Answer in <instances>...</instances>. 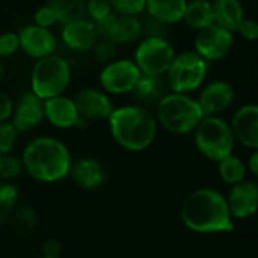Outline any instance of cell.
I'll return each mask as SVG.
<instances>
[{"mask_svg":"<svg viewBox=\"0 0 258 258\" xmlns=\"http://www.w3.org/2000/svg\"><path fill=\"white\" fill-rule=\"evenodd\" d=\"M17 35L20 41V50H23L29 57L38 60L56 53L57 38L50 29H44L36 24H27L21 27Z\"/></svg>","mask_w":258,"mask_h":258,"instance_id":"cell-12","label":"cell"},{"mask_svg":"<svg viewBox=\"0 0 258 258\" xmlns=\"http://www.w3.org/2000/svg\"><path fill=\"white\" fill-rule=\"evenodd\" d=\"M44 101V119L57 128H73L83 121L77 113L74 100L67 95L51 97Z\"/></svg>","mask_w":258,"mask_h":258,"instance_id":"cell-19","label":"cell"},{"mask_svg":"<svg viewBox=\"0 0 258 258\" xmlns=\"http://www.w3.org/2000/svg\"><path fill=\"white\" fill-rule=\"evenodd\" d=\"M142 73L132 59H115L104 65L100 73V85L106 94H130Z\"/></svg>","mask_w":258,"mask_h":258,"instance_id":"cell-9","label":"cell"},{"mask_svg":"<svg viewBox=\"0 0 258 258\" xmlns=\"http://www.w3.org/2000/svg\"><path fill=\"white\" fill-rule=\"evenodd\" d=\"M113 14L124 17H139L145 12L147 0H109Z\"/></svg>","mask_w":258,"mask_h":258,"instance_id":"cell-29","label":"cell"},{"mask_svg":"<svg viewBox=\"0 0 258 258\" xmlns=\"http://www.w3.org/2000/svg\"><path fill=\"white\" fill-rule=\"evenodd\" d=\"M23 171L24 169H23L21 159L11 156V154L0 156V180L8 181V180L17 178Z\"/></svg>","mask_w":258,"mask_h":258,"instance_id":"cell-30","label":"cell"},{"mask_svg":"<svg viewBox=\"0 0 258 258\" xmlns=\"http://www.w3.org/2000/svg\"><path fill=\"white\" fill-rule=\"evenodd\" d=\"M33 24L44 27V29H50L53 27L56 23H59V15H57V9L53 3H47L44 6H41L35 15H33Z\"/></svg>","mask_w":258,"mask_h":258,"instance_id":"cell-33","label":"cell"},{"mask_svg":"<svg viewBox=\"0 0 258 258\" xmlns=\"http://www.w3.org/2000/svg\"><path fill=\"white\" fill-rule=\"evenodd\" d=\"M180 219L186 228L198 234H227L236 228L227 198L210 187L197 189L183 200Z\"/></svg>","mask_w":258,"mask_h":258,"instance_id":"cell-1","label":"cell"},{"mask_svg":"<svg viewBox=\"0 0 258 258\" xmlns=\"http://www.w3.org/2000/svg\"><path fill=\"white\" fill-rule=\"evenodd\" d=\"M154 116L157 124L175 135L194 133L204 118L197 98L180 92H168L157 103Z\"/></svg>","mask_w":258,"mask_h":258,"instance_id":"cell-4","label":"cell"},{"mask_svg":"<svg viewBox=\"0 0 258 258\" xmlns=\"http://www.w3.org/2000/svg\"><path fill=\"white\" fill-rule=\"evenodd\" d=\"M23 169L36 181L56 183L70 175L73 157L68 147L51 136L32 139L21 154Z\"/></svg>","mask_w":258,"mask_h":258,"instance_id":"cell-2","label":"cell"},{"mask_svg":"<svg viewBox=\"0 0 258 258\" xmlns=\"http://www.w3.org/2000/svg\"><path fill=\"white\" fill-rule=\"evenodd\" d=\"M183 21L194 29V30H201L210 24H213V8L210 0H192L187 2L186 12L183 17Z\"/></svg>","mask_w":258,"mask_h":258,"instance_id":"cell-24","label":"cell"},{"mask_svg":"<svg viewBox=\"0 0 258 258\" xmlns=\"http://www.w3.org/2000/svg\"><path fill=\"white\" fill-rule=\"evenodd\" d=\"M86 15L89 17L92 23H98L104 18H107L110 14H113L110 2L109 0H88L85 2Z\"/></svg>","mask_w":258,"mask_h":258,"instance_id":"cell-31","label":"cell"},{"mask_svg":"<svg viewBox=\"0 0 258 258\" xmlns=\"http://www.w3.org/2000/svg\"><path fill=\"white\" fill-rule=\"evenodd\" d=\"M207 73L209 62L195 51H183L174 56L165 74V83L171 92L189 94L203 86Z\"/></svg>","mask_w":258,"mask_h":258,"instance_id":"cell-7","label":"cell"},{"mask_svg":"<svg viewBox=\"0 0 258 258\" xmlns=\"http://www.w3.org/2000/svg\"><path fill=\"white\" fill-rule=\"evenodd\" d=\"M73 100L82 121H107L115 109L110 97L95 88L79 91Z\"/></svg>","mask_w":258,"mask_h":258,"instance_id":"cell-13","label":"cell"},{"mask_svg":"<svg viewBox=\"0 0 258 258\" xmlns=\"http://www.w3.org/2000/svg\"><path fill=\"white\" fill-rule=\"evenodd\" d=\"M39 258H54V257H45V255H42V257H39Z\"/></svg>","mask_w":258,"mask_h":258,"instance_id":"cell-41","label":"cell"},{"mask_svg":"<svg viewBox=\"0 0 258 258\" xmlns=\"http://www.w3.org/2000/svg\"><path fill=\"white\" fill-rule=\"evenodd\" d=\"M6 77V67L3 62H0V82Z\"/></svg>","mask_w":258,"mask_h":258,"instance_id":"cell-40","label":"cell"},{"mask_svg":"<svg viewBox=\"0 0 258 258\" xmlns=\"http://www.w3.org/2000/svg\"><path fill=\"white\" fill-rule=\"evenodd\" d=\"M60 251H62V248H60V243H59L57 239H48L44 243V255L45 257L59 258Z\"/></svg>","mask_w":258,"mask_h":258,"instance_id":"cell-38","label":"cell"},{"mask_svg":"<svg viewBox=\"0 0 258 258\" xmlns=\"http://www.w3.org/2000/svg\"><path fill=\"white\" fill-rule=\"evenodd\" d=\"M194 136L198 151L216 163L233 154L236 141L230 124L221 116H204L194 130Z\"/></svg>","mask_w":258,"mask_h":258,"instance_id":"cell-6","label":"cell"},{"mask_svg":"<svg viewBox=\"0 0 258 258\" xmlns=\"http://www.w3.org/2000/svg\"><path fill=\"white\" fill-rule=\"evenodd\" d=\"M11 124L18 133L30 132L44 121V101L33 92H24L14 103Z\"/></svg>","mask_w":258,"mask_h":258,"instance_id":"cell-15","label":"cell"},{"mask_svg":"<svg viewBox=\"0 0 258 258\" xmlns=\"http://www.w3.org/2000/svg\"><path fill=\"white\" fill-rule=\"evenodd\" d=\"M18 135L20 133L15 130V127L11 124V121L0 122V156L11 154L12 148L17 144Z\"/></svg>","mask_w":258,"mask_h":258,"instance_id":"cell-32","label":"cell"},{"mask_svg":"<svg viewBox=\"0 0 258 258\" xmlns=\"http://www.w3.org/2000/svg\"><path fill=\"white\" fill-rule=\"evenodd\" d=\"M234 88L228 82L213 80L201 89L197 101L204 116H219L234 103Z\"/></svg>","mask_w":258,"mask_h":258,"instance_id":"cell-14","label":"cell"},{"mask_svg":"<svg viewBox=\"0 0 258 258\" xmlns=\"http://www.w3.org/2000/svg\"><path fill=\"white\" fill-rule=\"evenodd\" d=\"M107 122L113 141L132 153L147 150L157 136L159 124L154 113L139 104L113 109Z\"/></svg>","mask_w":258,"mask_h":258,"instance_id":"cell-3","label":"cell"},{"mask_svg":"<svg viewBox=\"0 0 258 258\" xmlns=\"http://www.w3.org/2000/svg\"><path fill=\"white\" fill-rule=\"evenodd\" d=\"M130 94L139 106L148 109L151 106H157V103L168 94V86L163 77L142 74Z\"/></svg>","mask_w":258,"mask_h":258,"instance_id":"cell-21","label":"cell"},{"mask_svg":"<svg viewBox=\"0 0 258 258\" xmlns=\"http://www.w3.org/2000/svg\"><path fill=\"white\" fill-rule=\"evenodd\" d=\"M186 6L187 0H147L145 11L147 15L166 26H171L183 21Z\"/></svg>","mask_w":258,"mask_h":258,"instance_id":"cell-23","label":"cell"},{"mask_svg":"<svg viewBox=\"0 0 258 258\" xmlns=\"http://www.w3.org/2000/svg\"><path fill=\"white\" fill-rule=\"evenodd\" d=\"M234 45V36L227 29L210 24L201 30L195 38V53H198L206 62H215L224 59Z\"/></svg>","mask_w":258,"mask_h":258,"instance_id":"cell-10","label":"cell"},{"mask_svg":"<svg viewBox=\"0 0 258 258\" xmlns=\"http://www.w3.org/2000/svg\"><path fill=\"white\" fill-rule=\"evenodd\" d=\"M225 198L233 219H248L257 212L258 186L254 181L245 180L234 184Z\"/></svg>","mask_w":258,"mask_h":258,"instance_id":"cell-18","label":"cell"},{"mask_svg":"<svg viewBox=\"0 0 258 258\" xmlns=\"http://www.w3.org/2000/svg\"><path fill=\"white\" fill-rule=\"evenodd\" d=\"M175 56L174 47L168 39L144 38L135 51L133 62L144 76L163 77Z\"/></svg>","mask_w":258,"mask_h":258,"instance_id":"cell-8","label":"cell"},{"mask_svg":"<svg viewBox=\"0 0 258 258\" xmlns=\"http://www.w3.org/2000/svg\"><path fill=\"white\" fill-rule=\"evenodd\" d=\"M230 128L234 141H239L243 147L257 150L258 148V106L251 103L239 107L233 118Z\"/></svg>","mask_w":258,"mask_h":258,"instance_id":"cell-16","label":"cell"},{"mask_svg":"<svg viewBox=\"0 0 258 258\" xmlns=\"http://www.w3.org/2000/svg\"><path fill=\"white\" fill-rule=\"evenodd\" d=\"M212 8L215 24L231 33L237 32L240 23L245 20V9L240 0H213Z\"/></svg>","mask_w":258,"mask_h":258,"instance_id":"cell-22","label":"cell"},{"mask_svg":"<svg viewBox=\"0 0 258 258\" xmlns=\"http://www.w3.org/2000/svg\"><path fill=\"white\" fill-rule=\"evenodd\" d=\"M20 50V41L17 32L0 33V57H9Z\"/></svg>","mask_w":258,"mask_h":258,"instance_id":"cell-35","label":"cell"},{"mask_svg":"<svg viewBox=\"0 0 258 258\" xmlns=\"http://www.w3.org/2000/svg\"><path fill=\"white\" fill-rule=\"evenodd\" d=\"M18 189L12 183H0V225L8 222L11 213L17 207Z\"/></svg>","mask_w":258,"mask_h":258,"instance_id":"cell-27","label":"cell"},{"mask_svg":"<svg viewBox=\"0 0 258 258\" xmlns=\"http://www.w3.org/2000/svg\"><path fill=\"white\" fill-rule=\"evenodd\" d=\"M70 175L85 190H95L103 186L106 174L103 165L94 157H80L71 163Z\"/></svg>","mask_w":258,"mask_h":258,"instance_id":"cell-20","label":"cell"},{"mask_svg":"<svg viewBox=\"0 0 258 258\" xmlns=\"http://www.w3.org/2000/svg\"><path fill=\"white\" fill-rule=\"evenodd\" d=\"M92 53H94V59L98 63H109L112 60L116 59V53H118V45L107 39V38H98L97 42L92 47Z\"/></svg>","mask_w":258,"mask_h":258,"instance_id":"cell-28","label":"cell"},{"mask_svg":"<svg viewBox=\"0 0 258 258\" xmlns=\"http://www.w3.org/2000/svg\"><path fill=\"white\" fill-rule=\"evenodd\" d=\"M12 109H14V101L11 100V97L8 94L0 91V122L11 119Z\"/></svg>","mask_w":258,"mask_h":258,"instance_id":"cell-37","label":"cell"},{"mask_svg":"<svg viewBox=\"0 0 258 258\" xmlns=\"http://www.w3.org/2000/svg\"><path fill=\"white\" fill-rule=\"evenodd\" d=\"M218 172L219 177L227 183V184H239L246 180V165L243 160L234 154L227 156L221 162H218Z\"/></svg>","mask_w":258,"mask_h":258,"instance_id":"cell-25","label":"cell"},{"mask_svg":"<svg viewBox=\"0 0 258 258\" xmlns=\"http://www.w3.org/2000/svg\"><path fill=\"white\" fill-rule=\"evenodd\" d=\"M100 38H107L118 44H132L142 38V23L139 17H124L110 14L107 18L94 23Z\"/></svg>","mask_w":258,"mask_h":258,"instance_id":"cell-11","label":"cell"},{"mask_svg":"<svg viewBox=\"0 0 258 258\" xmlns=\"http://www.w3.org/2000/svg\"><path fill=\"white\" fill-rule=\"evenodd\" d=\"M60 36H62L63 44L70 50L77 51V53L91 51L94 44L100 38L95 24L88 18H79V20L65 23L62 27Z\"/></svg>","mask_w":258,"mask_h":258,"instance_id":"cell-17","label":"cell"},{"mask_svg":"<svg viewBox=\"0 0 258 258\" xmlns=\"http://www.w3.org/2000/svg\"><path fill=\"white\" fill-rule=\"evenodd\" d=\"M237 32L240 33V36H242L243 39H246V41H255V39H258L257 21L252 20V18H245V20L240 23Z\"/></svg>","mask_w":258,"mask_h":258,"instance_id":"cell-36","label":"cell"},{"mask_svg":"<svg viewBox=\"0 0 258 258\" xmlns=\"http://www.w3.org/2000/svg\"><path fill=\"white\" fill-rule=\"evenodd\" d=\"M246 171H249L252 175H258V153L257 150L252 151V154L249 156L248 159V163H246Z\"/></svg>","mask_w":258,"mask_h":258,"instance_id":"cell-39","label":"cell"},{"mask_svg":"<svg viewBox=\"0 0 258 258\" xmlns=\"http://www.w3.org/2000/svg\"><path fill=\"white\" fill-rule=\"evenodd\" d=\"M71 82V67L59 54L38 59L30 73V92L38 98L47 100L65 94Z\"/></svg>","mask_w":258,"mask_h":258,"instance_id":"cell-5","label":"cell"},{"mask_svg":"<svg viewBox=\"0 0 258 258\" xmlns=\"http://www.w3.org/2000/svg\"><path fill=\"white\" fill-rule=\"evenodd\" d=\"M36 222H38V216H36L35 210L30 207H26V206L15 207L8 219V224L18 233L32 231L36 227Z\"/></svg>","mask_w":258,"mask_h":258,"instance_id":"cell-26","label":"cell"},{"mask_svg":"<svg viewBox=\"0 0 258 258\" xmlns=\"http://www.w3.org/2000/svg\"><path fill=\"white\" fill-rule=\"evenodd\" d=\"M142 23V36L144 38H162L168 39V26L157 21L156 18L147 15L141 20Z\"/></svg>","mask_w":258,"mask_h":258,"instance_id":"cell-34","label":"cell"}]
</instances>
